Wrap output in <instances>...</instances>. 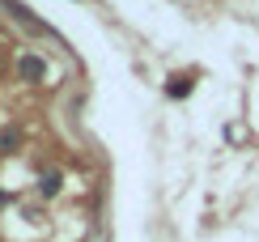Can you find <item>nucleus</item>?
Masks as SVG:
<instances>
[{
    "mask_svg": "<svg viewBox=\"0 0 259 242\" xmlns=\"http://www.w3.org/2000/svg\"><path fill=\"white\" fill-rule=\"evenodd\" d=\"M17 68H21V76H26V81H38V76L47 72V68H42V60H38V56H26V60L17 64Z\"/></svg>",
    "mask_w": 259,
    "mask_h": 242,
    "instance_id": "obj_1",
    "label": "nucleus"
},
{
    "mask_svg": "<svg viewBox=\"0 0 259 242\" xmlns=\"http://www.w3.org/2000/svg\"><path fill=\"white\" fill-rule=\"evenodd\" d=\"M187 90H191V85H187V76H175V81L166 85V94H170V98H183Z\"/></svg>",
    "mask_w": 259,
    "mask_h": 242,
    "instance_id": "obj_2",
    "label": "nucleus"
}]
</instances>
